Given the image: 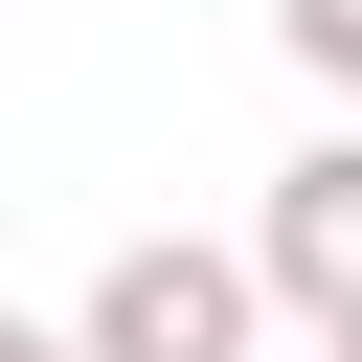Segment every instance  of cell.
<instances>
[{"label":"cell","instance_id":"obj_4","mask_svg":"<svg viewBox=\"0 0 362 362\" xmlns=\"http://www.w3.org/2000/svg\"><path fill=\"white\" fill-rule=\"evenodd\" d=\"M0 362H68V317H23V294H0Z\"/></svg>","mask_w":362,"mask_h":362},{"label":"cell","instance_id":"obj_2","mask_svg":"<svg viewBox=\"0 0 362 362\" xmlns=\"http://www.w3.org/2000/svg\"><path fill=\"white\" fill-rule=\"evenodd\" d=\"M249 294L317 317V339H362V136H294V158H272V204H249Z\"/></svg>","mask_w":362,"mask_h":362},{"label":"cell","instance_id":"obj_3","mask_svg":"<svg viewBox=\"0 0 362 362\" xmlns=\"http://www.w3.org/2000/svg\"><path fill=\"white\" fill-rule=\"evenodd\" d=\"M272 45H294L317 90H362V0H272Z\"/></svg>","mask_w":362,"mask_h":362},{"label":"cell","instance_id":"obj_1","mask_svg":"<svg viewBox=\"0 0 362 362\" xmlns=\"http://www.w3.org/2000/svg\"><path fill=\"white\" fill-rule=\"evenodd\" d=\"M249 317H272V294H249V249H181V226H158V249H113V272H90L68 362H249Z\"/></svg>","mask_w":362,"mask_h":362}]
</instances>
